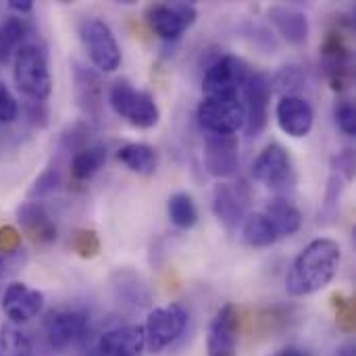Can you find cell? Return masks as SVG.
Listing matches in <instances>:
<instances>
[{"label":"cell","mask_w":356,"mask_h":356,"mask_svg":"<svg viewBox=\"0 0 356 356\" xmlns=\"http://www.w3.org/2000/svg\"><path fill=\"white\" fill-rule=\"evenodd\" d=\"M342 261L340 244L332 238L313 240L302 248V252L294 259L288 277L286 290L290 296L302 298L327 288L338 275Z\"/></svg>","instance_id":"1"},{"label":"cell","mask_w":356,"mask_h":356,"mask_svg":"<svg viewBox=\"0 0 356 356\" xmlns=\"http://www.w3.org/2000/svg\"><path fill=\"white\" fill-rule=\"evenodd\" d=\"M13 77L21 94H25L31 102H44L52 92V77L46 50L40 44L25 42L15 52Z\"/></svg>","instance_id":"2"},{"label":"cell","mask_w":356,"mask_h":356,"mask_svg":"<svg viewBox=\"0 0 356 356\" xmlns=\"http://www.w3.org/2000/svg\"><path fill=\"white\" fill-rule=\"evenodd\" d=\"M108 102L113 111L134 127L150 129L161 121V111L154 96L146 90L134 88L127 79H121L111 88Z\"/></svg>","instance_id":"3"},{"label":"cell","mask_w":356,"mask_h":356,"mask_svg":"<svg viewBox=\"0 0 356 356\" xmlns=\"http://www.w3.org/2000/svg\"><path fill=\"white\" fill-rule=\"evenodd\" d=\"M79 38L96 69L104 73H113L121 67V60H123L121 46L104 19H98V17L83 19L79 25Z\"/></svg>","instance_id":"4"},{"label":"cell","mask_w":356,"mask_h":356,"mask_svg":"<svg viewBox=\"0 0 356 356\" xmlns=\"http://www.w3.org/2000/svg\"><path fill=\"white\" fill-rule=\"evenodd\" d=\"M252 69L234 54H219L202 75L204 98H240L242 86Z\"/></svg>","instance_id":"5"},{"label":"cell","mask_w":356,"mask_h":356,"mask_svg":"<svg viewBox=\"0 0 356 356\" xmlns=\"http://www.w3.org/2000/svg\"><path fill=\"white\" fill-rule=\"evenodd\" d=\"M190 321V311L181 302H171L167 307H159L150 311L144 336H146V348L150 353H163L165 348L173 346L186 332Z\"/></svg>","instance_id":"6"},{"label":"cell","mask_w":356,"mask_h":356,"mask_svg":"<svg viewBox=\"0 0 356 356\" xmlns=\"http://www.w3.org/2000/svg\"><path fill=\"white\" fill-rule=\"evenodd\" d=\"M252 177L265 188L286 194L296 186V169L290 152L282 144H269L252 165Z\"/></svg>","instance_id":"7"},{"label":"cell","mask_w":356,"mask_h":356,"mask_svg":"<svg viewBox=\"0 0 356 356\" xmlns=\"http://www.w3.org/2000/svg\"><path fill=\"white\" fill-rule=\"evenodd\" d=\"M196 119L207 134L236 136L246 125V111L240 98H204L196 108Z\"/></svg>","instance_id":"8"},{"label":"cell","mask_w":356,"mask_h":356,"mask_svg":"<svg viewBox=\"0 0 356 356\" xmlns=\"http://www.w3.org/2000/svg\"><path fill=\"white\" fill-rule=\"evenodd\" d=\"M271 86V79L261 71H250L242 86L240 100L246 111L244 131L248 138H259L269 123V102L273 94Z\"/></svg>","instance_id":"9"},{"label":"cell","mask_w":356,"mask_h":356,"mask_svg":"<svg viewBox=\"0 0 356 356\" xmlns=\"http://www.w3.org/2000/svg\"><path fill=\"white\" fill-rule=\"evenodd\" d=\"M198 10L188 2H159L146 8L148 27L165 42H177L194 23Z\"/></svg>","instance_id":"10"},{"label":"cell","mask_w":356,"mask_h":356,"mask_svg":"<svg viewBox=\"0 0 356 356\" xmlns=\"http://www.w3.org/2000/svg\"><path fill=\"white\" fill-rule=\"evenodd\" d=\"M90 330V317L83 311L60 309L48 315L44 323L46 342L52 350H65L86 340Z\"/></svg>","instance_id":"11"},{"label":"cell","mask_w":356,"mask_h":356,"mask_svg":"<svg viewBox=\"0 0 356 356\" xmlns=\"http://www.w3.org/2000/svg\"><path fill=\"white\" fill-rule=\"evenodd\" d=\"M240 338V313L234 305H225L217 311L207 334V355L238 356Z\"/></svg>","instance_id":"12"},{"label":"cell","mask_w":356,"mask_h":356,"mask_svg":"<svg viewBox=\"0 0 356 356\" xmlns=\"http://www.w3.org/2000/svg\"><path fill=\"white\" fill-rule=\"evenodd\" d=\"M146 336L140 325H123L106 330L86 356H144Z\"/></svg>","instance_id":"13"},{"label":"cell","mask_w":356,"mask_h":356,"mask_svg":"<svg viewBox=\"0 0 356 356\" xmlns=\"http://www.w3.org/2000/svg\"><path fill=\"white\" fill-rule=\"evenodd\" d=\"M204 169L219 179L232 177L240 165V144L236 136L209 134L204 140Z\"/></svg>","instance_id":"14"},{"label":"cell","mask_w":356,"mask_h":356,"mask_svg":"<svg viewBox=\"0 0 356 356\" xmlns=\"http://www.w3.org/2000/svg\"><path fill=\"white\" fill-rule=\"evenodd\" d=\"M275 117L280 129L290 138H307L315 123V111L311 102L302 96H282L275 106Z\"/></svg>","instance_id":"15"},{"label":"cell","mask_w":356,"mask_h":356,"mask_svg":"<svg viewBox=\"0 0 356 356\" xmlns=\"http://www.w3.org/2000/svg\"><path fill=\"white\" fill-rule=\"evenodd\" d=\"M17 221L21 225L23 236H27L38 246H48L56 242L58 227L54 219L50 217L48 209L40 200H29L19 204L17 209Z\"/></svg>","instance_id":"16"},{"label":"cell","mask_w":356,"mask_h":356,"mask_svg":"<svg viewBox=\"0 0 356 356\" xmlns=\"http://www.w3.org/2000/svg\"><path fill=\"white\" fill-rule=\"evenodd\" d=\"M42 307H44V294L25 284L13 282L2 292V311L13 323H27L35 319Z\"/></svg>","instance_id":"17"},{"label":"cell","mask_w":356,"mask_h":356,"mask_svg":"<svg viewBox=\"0 0 356 356\" xmlns=\"http://www.w3.org/2000/svg\"><path fill=\"white\" fill-rule=\"evenodd\" d=\"M213 213L223 223V227L234 234L242 221L246 211V194L242 192V186L234 188L229 184H219L213 190Z\"/></svg>","instance_id":"18"},{"label":"cell","mask_w":356,"mask_h":356,"mask_svg":"<svg viewBox=\"0 0 356 356\" xmlns=\"http://www.w3.org/2000/svg\"><path fill=\"white\" fill-rule=\"evenodd\" d=\"M113 292L115 298L134 311H142L148 309L152 305V292L146 284V280L136 273L134 269H119L113 273Z\"/></svg>","instance_id":"19"},{"label":"cell","mask_w":356,"mask_h":356,"mask_svg":"<svg viewBox=\"0 0 356 356\" xmlns=\"http://www.w3.org/2000/svg\"><path fill=\"white\" fill-rule=\"evenodd\" d=\"M269 21L288 44L300 46L309 40V33H311L309 17L294 6H284V4L271 6Z\"/></svg>","instance_id":"20"},{"label":"cell","mask_w":356,"mask_h":356,"mask_svg":"<svg viewBox=\"0 0 356 356\" xmlns=\"http://www.w3.org/2000/svg\"><path fill=\"white\" fill-rule=\"evenodd\" d=\"M75 92H77V102L81 111L92 121H98L102 113V81L98 73L77 65L75 67Z\"/></svg>","instance_id":"21"},{"label":"cell","mask_w":356,"mask_h":356,"mask_svg":"<svg viewBox=\"0 0 356 356\" xmlns=\"http://www.w3.org/2000/svg\"><path fill=\"white\" fill-rule=\"evenodd\" d=\"M265 217L271 221V225L275 227L280 240L282 238H290L294 236L300 225H302V215L300 211L288 200V198H273L267 207H265Z\"/></svg>","instance_id":"22"},{"label":"cell","mask_w":356,"mask_h":356,"mask_svg":"<svg viewBox=\"0 0 356 356\" xmlns=\"http://www.w3.org/2000/svg\"><path fill=\"white\" fill-rule=\"evenodd\" d=\"M117 159L131 169L134 173L140 175H154L156 167H159V152L154 146L144 144V142H131L125 144L123 148L117 150Z\"/></svg>","instance_id":"23"},{"label":"cell","mask_w":356,"mask_h":356,"mask_svg":"<svg viewBox=\"0 0 356 356\" xmlns=\"http://www.w3.org/2000/svg\"><path fill=\"white\" fill-rule=\"evenodd\" d=\"M104 163H106V146L100 142L88 144V146L79 148L77 152H73L71 175L77 181H88L90 177H94L102 169Z\"/></svg>","instance_id":"24"},{"label":"cell","mask_w":356,"mask_h":356,"mask_svg":"<svg viewBox=\"0 0 356 356\" xmlns=\"http://www.w3.org/2000/svg\"><path fill=\"white\" fill-rule=\"evenodd\" d=\"M242 234H244L246 244L252 248H267L280 240L275 227L265 217V213H254V215L246 217L244 225H242Z\"/></svg>","instance_id":"25"},{"label":"cell","mask_w":356,"mask_h":356,"mask_svg":"<svg viewBox=\"0 0 356 356\" xmlns=\"http://www.w3.org/2000/svg\"><path fill=\"white\" fill-rule=\"evenodd\" d=\"M169 219L179 229H192L198 223V209L194 198L188 192H177L167 202Z\"/></svg>","instance_id":"26"},{"label":"cell","mask_w":356,"mask_h":356,"mask_svg":"<svg viewBox=\"0 0 356 356\" xmlns=\"http://www.w3.org/2000/svg\"><path fill=\"white\" fill-rule=\"evenodd\" d=\"M27 38V23L21 17H8L0 23V63H6Z\"/></svg>","instance_id":"27"},{"label":"cell","mask_w":356,"mask_h":356,"mask_svg":"<svg viewBox=\"0 0 356 356\" xmlns=\"http://www.w3.org/2000/svg\"><path fill=\"white\" fill-rule=\"evenodd\" d=\"M31 340L17 327L0 330V356H31Z\"/></svg>","instance_id":"28"},{"label":"cell","mask_w":356,"mask_h":356,"mask_svg":"<svg viewBox=\"0 0 356 356\" xmlns=\"http://www.w3.org/2000/svg\"><path fill=\"white\" fill-rule=\"evenodd\" d=\"M342 192H344V177H340L338 173H332L330 184H327V192H325V200H323V207L319 211V221L332 223L336 219Z\"/></svg>","instance_id":"29"},{"label":"cell","mask_w":356,"mask_h":356,"mask_svg":"<svg viewBox=\"0 0 356 356\" xmlns=\"http://www.w3.org/2000/svg\"><path fill=\"white\" fill-rule=\"evenodd\" d=\"M71 250L81 259H96L102 250V244L94 229H77L71 236Z\"/></svg>","instance_id":"30"},{"label":"cell","mask_w":356,"mask_h":356,"mask_svg":"<svg viewBox=\"0 0 356 356\" xmlns=\"http://www.w3.org/2000/svg\"><path fill=\"white\" fill-rule=\"evenodd\" d=\"M334 309H336V321L342 332L350 334L355 330V305L350 298L336 294L334 296Z\"/></svg>","instance_id":"31"},{"label":"cell","mask_w":356,"mask_h":356,"mask_svg":"<svg viewBox=\"0 0 356 356\" xmlns=\"http://www.w3.org/2000/svg\"><path fill=\"white\" fill-rule=\"evenodd\" d=\"M60 184V177H58V171L56 169H46L33 184V188L29 190V198H46L50 196Z\"/></svg>","instance_id":"32"},{"label":"cell","mask_w":356,"mask_h":356,"mask_svg":"<svg viewBox=\"0 0 356 356\" xmlns=\"http://www.w3.org/2000/svg\"><path fill=\"white\" fill-rule=\"evenodd\" d=\"M19 115V102L4 81H0V125H8Z\"/></svg>","instance_id":"33"},{"label":"cell","mask_w":356,"mask_h":356,"mask_svg":"<svg viewBox=\"0 0 356 356\" xmlns=\"http://www.w3.org/2000/svg\"><path fill=\"white\" fill-rule=\"evenodd\" d=\"M336 123L346 136H356V108L353 100H342L336 104Z\"/></svg>","instance_id":"34"},{"label":"cell","mask_w":356,"mask_h":356,"mask_svg":"<svg viewBox=\"0 0 356 356\" xmlns=\"http://www.w3.org/2000/svg\"><path fill=\"white\" fill-rule=\"evenodd\" d=\"M302 71H300V67H284L280 73H277V77H275V86L277 88H282L284 92H288V94H284V96H294V90H298V88H302Z\"/></svg>","instance_id":"35"},{"label":"cell","mask_w":356,"mask_h":356,"mask_svg":"<svg viewBox=\"0 0 356 356\" xmlns=\"http://www.w3.org/2000/svg\"><path fill=\"white\" fill-rule=\"evenodd\" d=\"M27 261L25 250H17V252H0V282L15 275Z\"/></svg>","instance_id":"36"},{"label":"cell","mask_w":356,"mask_h":356,"mask_svg":"<svg viewBox=\"0 0 356 356\" xmlns=\"http://www.w3.org/2000/svg\"><path fill=\"white\" fill-rule=\"evenodd\" d=\"M332 173H338L340 177H344V181H350L355 177V154H353V150H344L332 159Z\"/></svg>","instance_id":"37"},{"label":"cell","mask_w":356,"mask_h":356,"mask_svg":"<svg viewBox=\"0 0 356 356\" xmlns=\"http://www.w3.org/2000/svg\"><path fill=\"white\" fill-rule=\"evenodd\" d=\"M21 250V232L13 225L0 227V252H17Z\"/></svg>","instance_id":"38"},{"label":"cell","mask_w":356,"mask_h":356,"mask_svg":"<svg viewBox=\"0 0 356 356\" xmlns=\"http://www.w3.org/2000/svg\"><path fill=\"white\" fill-rule=\"evenodd\" d=\"M27 115L31 119V123L35 125H46V119H48V111L44 106V102H29L27 104Z\"/></svg>","instance_id":"39"},{"label":"cell","mask_w":356,"mask_h":356,"mask_svg":"<svg viewBox=\"0 0 356 356\" xmlns=\"http://www.w3.org/2000/svg\"><path fill=\"white\" fill-rule=\"evenodd\" d=\"M8 8L23 15V13H29V10L33 8V2H31V0H10V2H8Z\"/></svg>","instance_id":"40"},{"label":"cell","mask_w":356,"mask_h":356,"mask_svg":"<svg viewBox=\"0 0 356 356\" xmlns=\"http://www.w3.org/2000/svg\"><path fill=\"white\" fill-rule=\"evenodd\" d=\"M273 356H311L307 350H300V348H286V350H280L277 355Z\"/></svg>","instance_id":"41"},{"label":"cell","mask_w":356,"mask_h":356,"mask_svg":"<svg viewBox=\"0 0 356 356\" xmlns=\"http://www.w3.org/2000/svg\"><path fill=\"white\" fill-rule=\"evenodd\" d=\"M334 356H356L355 346H353V344H344V346H340V348L336 350V355Z\"/></svg>","instance_id":"42"}]
</instances>
